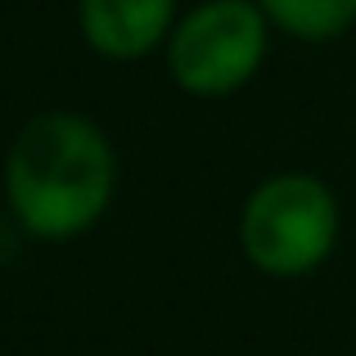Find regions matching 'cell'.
<instances>
[{
    "label": "cell",
    "mask_w": 356,
    "mask_h": 356,
    "mask_svg": "<svg viewBox=\"0 0 356 356\" xmlns=\"http://www.w3.org/2000/svg\"><path fill=\"white\" fill-rule=\"evenodd\" d=\"M118 190V158L90 118L41 113L5 154V199L32 239L86 235Z\"/></svg>",
    "instance_id": "6da1fadb"
},
{
    "label": "cell",
    "mask_w": 356,
    "mask_h": 356,
    "mask_svg": "<svg viewBox=\"0 0 356 356\" xmlns=\"http://www.w3.org/2000/svg\"><path fill=\"white\" fill-rule=\"evenodd\" d=\"M339 243V199L321 176L280 172L248 194L239 248L261 275L293 280L316 270Z\"/></svg>",
    "instance_id": "7a4b0ae2"
},
{
    "label": "cell",
    "mask_w": 356,
    "mask_h": 356,
    "mask_svg": "<svg viewBox=\"0 0 356 356\" xmlns=\"http://www.w3.org/2000/svg\"><path fill=\"white\" fill-rule=\"evenodd\" d=\"M266 9L252 0H208L176 18L167 36V72L185 95H230L266 59Z\"/></svg>",
    "instance_id": "3957f363"
},
{
    "label": "cell",
    "mask_w": 356,
    "mask_h": 356,
    "mask_svg": "<svg viewBox=\"0 0 356 356\" xmlns=\"http://www.w3.org/2000/svg\"><path fill=\"white\" fill-rule=\"evenodd\" d=\"M77 23L95 54L136 63L172 36L176 0H81Z\"/></svg>",
    "instance_id": "277c9868"
},
{
    "label": "cell",
    "mask_w": 356,
    "mask_h": 356,
    "mask_svg": "<svg viewBox=\"0 0 356 356\" xmlns=\"http://www.w3.org/2000/svg\"><path fill=\"white\" fill-rule=\"evenodd\" d=\"M280 32L298 41H334L356 23V0H257Z\"/></svg>",
    "instance_id": "5b68a950"
}]
</instances>
